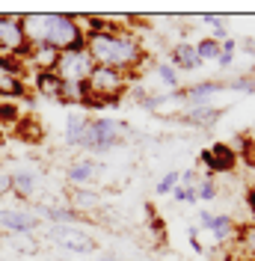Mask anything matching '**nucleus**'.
Segmentation results:
<instances>
[{
  "instance_id": "nucleus-3",
  "label": "nucleus",
  "mask_w": 255,
  "mask_h": 261,
  "mask_svg": "<svg viewBox=\"0 0 255 261\" xmlns=\"http://www.w3.org/2000/svg\"><path fill=\"white\" fill-rule=\"evenodd\" d=\"M86 33L80 27L78 15H65V12H48V39L45 45H50L54 50H71L83 48Z\"/></svg>"
},
{
  "instance_id": "nucleus-28",
  "label": "nucleus",
  "mask_w": 255,
  "mask_h": 261,
  "mask_svg": "<svg viewBox=\"0 0 255 261\" xmlns=\"http://www.w3.org/2000/svg\"><path fill=\"white\" fill-rule=\"evenodd\" d=\"M178 178H181V172L169 169V172H166V175H160V181L155 184V193H158V196H172V190L178 187Z\"/></svg>"
},
{
  "instance_id": "nucleus-11",
  "label": "nucleus",
  "mask_w": 255,
  "mask_h": 261,
  "mask_svg": "<svg viewBox=\"0 0 255 261\" xmlns=\"http://www.w3.org/2000/svg\"><path fill=\"white\" fill-rule=\"evenodd\" d=\"M101 175V163L95 158H89V154H83V158H74V161L68 163V169H65V178L71 187H86V184H92V181Z\"/></svg>"
},
{
  "instance_id": "nucleus-24",
  "label": "nucleus",
  "mask_w": 255,
  "mask_h": 261,
  "mask_svg": "<svg viewBox=\"0 0 255 261\" xmlns=\"http://www.w3.org/2000/svg\"><path fill=\"white\" fill-rule=\"evenodd\" d=\"M24 116L18 113V104L15 101H0V128H15L21 125Z\"/></svg>"
},
{
  "instance_id": "nucleus-30",
  "label": "nucleus",
  "mask_w": 255,
  "mask_h": 261,
  "mask_svg": "<svg viewBox=\"0 0 255 261\" xmlns=\"http://www.w3.org/2000/svg\"><path fill=\"white\" fill-rule=\"evenodd\" d=\"M223 89H240V92H249V95H255V77L243 74V77H232V81H223Z\"/></svg>"
},
{
  "instance_id": "nucleus-39",
  "label": "nucleus",
  "mask_w": 255,
  "mask_h": 261,
  "mask_svg": "<svg viewBox=\"0 0 255 261\" xmlns=\"http://www.w3.org/2000/svg\"><path fill=\"white\" fill-rule=\"evenodd\" d=\"M0 57H3V50H0Z\"/></svg>"
},
{
  "instance_id": "nucleus-12",
  "label": "nucleus",
  "mask_w": 255,
  "mask_h": 261,
  "mask_svg": "<svg viewBox=\"0 0 255 261\" xmlns=\"http://www.w3.org/2000/svg\"><path fill=\"white\" fill-rule=\"evenodd\" d=\"M12 172V196L21 202H33L39 196V172L33 166H18Z\"/></svg>"
},
{
  "instance_id": "nucleus-32",
  "label": "nucleus",
  "mask_w": 255,
  "mask_h": 261,
  "mask_svg": "<svg viewBox=\"0 0 255 261\" xmlns=\"http://www.w3.org/2000/svg\"><path fill=\"white\" fill-rule=\"evenodd\" d=\"M3 196H12V172L0 166V199Z\"/></svg>"
},
{
  "instance_id": "nucleus-26",
  "label": "nucleus",
  "mask_w": 255,
  "mask_h": 261,
  "mask_svg": "<svg viewBox=\"0 0 255 261\" xmlns=\"http://www.w3.org/2000/svg\"><path fill=\"white\" fill-rule=\"evenodd\" d=\"M155 74H158L163 86H169V89H181V77H178V68L169 63H158L155 65Z\"/></svg>"
},
{
  "instance_id": "nucleus-4",
  "label": "nucleus",
  "mask_w": 255,
  "mask_h": 261,
  "mask_svg": "<svg viewBox=\"0 0 255 261\" xmlns=\"http://www.w3.org/2000/svg\"><path fill=\"white\" fill-rule=\"evenodd\" d=\"M92 68H95V63H92L86 45H83V48L60 50L57 65H54V74H57L63 83H86L89 74H92Z\"/></svg>"
},
{
  "instance_id": "nucleus-35",
  "label": "nucleus",
  "mask_w": 255,
  "mask_h": 261,
  "mask_svg": "<svg viewBox=\"0 0 255 261\" xmlns=\"http://www.w3.org/2000/svg\"><path fill=\"white\" fill-rule=\"evenodd\" d=\"M246 205H249V214H252V223H255V184L246 190Z\"/></svg>"
},
{
  "instance_id": "nucleus-36",
  "label": "nucleus",
  "mask_w": 255,
  "mask_h": 261,
  "mask_svg": "<svg viewBox=\"0 0 255 261\" xmlns=\"http://www.w3.org/2000/svg\"><path fill=\"white\" fill-rule=\"evenodd\" d=\"M243 50H249V54H255V39H246V45H243Z\"/></svg>"
},
{
  "instance_id": "nucleus-14",
  "label": "nucleus",
  "mask_w": 255,
  "mask_h": 261,
  "mask_svg": "<svg viewBox=\"0 0 255 261\" xmlns=\"http://www.w3.org/2000/svg\"><path fill=\"white\" fill-rule=\"evenodd\" d=\"M21 33H24L27 48L45 45V39H48V12H27V15H21Z\"/></svg>"
},
{
  "instance_id": "nucleus-25",
  "label": "nucleus",
  "mask_w": 255,
  "mask_h": 261,
  "mask_svg": "<svg viewBox=\"0 0 255 261\" xmlns=\"http://www.w3.org/2000/svg\"><path fill=\"white\" fill-rule=\"evenodd\" d=\"M196 196H199V202H217L220 199V184L211 178V175H205V178H199V184H196Z\"/></svg>"
},
{
  "instance_id": "nucleus-17",
  "label": "nucleus",
  "mask_w": 255,
  "mask_h": 261,
  "mask_svg": "<svg viewBox=\"0 0 255 261\" xmlns=\"http://www.w3.org/2000/svg\"><path fill=\"white\" fill-rule=\"evenodd\" d=\"M68 208L80 217H86V214H92L101 208V193H98L95 187H68Z\"/></svg>"
},
{
  "instance_id": "nucleus-1",
  "label": "nucleus",
  "mask_w": 255,
  "mask_h": 261,
  "mask_svg": "<svg viewBox=\"0 0 255 261\" xmlns=\"http://www.w3.org/2000/svg\"><path fill=\"white\" fill-rule=\"evenodd\" d=\"M86 50L92 57L95 65L104 68H116L122 74H137L145 63V45L137 33H131L128 27H122L119 21H110L104 30L86 33Z\"/></svg>"
},
{
  "instance_id": "nucleus-9",
  "label": "nucleus",
  "mask_w": 255,
  "mask_h": 261,
  "mask_svg": "<svg viewBox=\"0 0 255 261\" xmlns=\"http://www.w3.org/2000/svg\"><path fill=\"white\" fill-rule=\"evenodd\" d=\"M50 241L57 246H63L68 252H95L98 244L80 228H71V226H54L50 228Z\"/></svg>"
},
{
  "instance_id": "nucleus-33",
  "label": "nucleus",
  "mask_w": 255,
  "mask_h": 261,
  "mask_svg": "<svg viewBox=\"0 0 255 261\" xmlns=\"http://www.w3.org/2000/svg\"><path fill=\"white\" fill-rule=\"evenodd\" d=\"M178 184H181V187H196V184H199V172H196V169H184L181 178H178Z\"/></svg>"
},
{
  "instance_id": "nucleus-20",
  "label": "nucleus",
  "mask_w": 255,
  "mask_h": 261,
  "mask_svg": "<svg viewBox=\"0 0 255 261\" xmlns=\"http://www.w3.org/2000/svg\"><path fill=\"white\" fill-rule=\"evenodd\" d=\"M225 113V107H214V104H208V107H187L184 113H178L181 122H187L193 128H211V125H217L220 122V116Z\"/></svg>"
},
{
  "instance_id": "nucleus-34",
  "label": "nucleus",
  "mask_w": 255,
  "mask_h": 261,
  "mask_svg": "<svg viewBox=\"0 0 255 261\" xmlns=\"http://www.w3.org/2000/svg\"><path fill=\"white\" fill-rule=\"evenodd\" d=\"M235 57H238V54L220 50V57H217V65H220V68H232V65H235Z\"/></svg>"
},
{
  "instance_id": "nucleus-15",
  "label": "nucleus",
  "mask_w": 255,
  "mask_h": 261,
  "mask_svg": "<svg viewBox=\"0 0 255 261\" xmlns=\"http://www.w3.org/2000/svg\"><path fill=\"white\" fill-rule=\"evenodd\" d=\"M27 98V77L0 63V101H21Z\"/></svg>"
},
{
  "instance_id": "nucleus-31",
  "label": "nucleus",
  "mask_w": 255,
  "mask_h": 261,
  "mask_svg": "<svg viewBox=\"0 0 255 261\" xmlns=\"http://www.w3.org/2000/svg\"><path fill=\"white\" fill-rule=\"evenodd\" d=\"M9 244L18 246L21 252H36V241H33V234H9Z\"/></svg>"
},
{
  "instance_id": "nucleus-27",
  "label": "nucleus",
  "mask_w": 255,
  "mask_h": 261,
  "mask_svg": "<svg viewBox=\"0 0 255 261\" xmlns=\"http://www.w3.org/2000/svg\"><path fill=\"white\" fill-rule=\"evenodd\" d=\"M196 54H199L202 63H217V57H220V42H214L211 36H208V39H199V42H196Z\"/></svg>"
},
{
  "instance_id": "nucleus-19",
  "label": "nucleus",
  "mask_w": 255,
  "mask_h": 261,
  "mask_svg": "<svg viewBox=\"0 0 255 261\" xmlns=\"http://www.w3.org/2000/svg\"><path fill=\"white\" fill-rule=\"evenodd\" d=\"M166 63L175 65L178 71H199V68L205 65L202 60H199V54H196V45H190V42H178V45H172Z\"/></svg>"
},
{
  "instance_id": "nucleus-38",
  "label": "nucleus",
  "mask_w": 255,
  "mask_h": 261,
  "mask_svg": "<svg viewBox=\"0 0 255 261\" xmlns=\"http://www.w3.org/2000/svg\"><path fill=\"white\" fill-rule=\"evenodd\" d=\"M249 77H255V63H252V71H249Z\"/></svg>"
},
{
  "instance_id": "nucleus-22",
  "label": "nucleus",
  "mask_w": 255,
  "mask_h": 261,
  "mask_svg": "<svg viewBox=\"0 0 255 261\" xmlns=\"http://www.w3.org/2000/svg\"><path fill=\"white\" fill-rule=\"evenodd\" d=\"M39 211L50 226H78L80 223V214H74L68 205H48V208H39Z\"/></svg>"
},
{
  "instance_id": "nucleus-7",
  "label": "nucleus",
  "mask_w": 255,
  "mask_h": 261,
  "mask_svg": "<svg viewBox=\"0 0 255 261\" xmlns=\"http://www.w3.org/2000/svg\"><path fill=\"white\" fill-rule=\"evenodd\" d=\"M39 226H42V217L30 208H21V205H15V208L3 205L0 208V228L9 234H33Z\"/></svg>"
},
{
  "instance_id": "nucleus-8",
  "label": "nucleus",
  "mask_w": 255,
  "mask_h": 261,
  "mask_svg": "<svg viewBox=\"0 0 255 261\" xmlns=\"http://www.w3.org/2000/svg\"><path fill=\"white\" fill-rule=\"evenodd\" d=\"M0 50H3V57L24 60L27 42L21 33V15H0Z\"/></svg>"
},
{
  "instance_id": "nucleus-29",
  "label": "nucleus",
  "mask_w": 255,
  "mask_h": 261,
  "mask_svg": "<svg viewBox=\"0 0 255 261\" xmlns=\"http://www.w3.org/2000/svg\"><path fill=\"white\" fill-rule=\"evenodd\" d=\"M202 21H205L208 27L214 30V42H225L228 39V27H225V18H220V15H202Z\"/></svg>"
},
{
  "instance_id": "nucleus-23",
  "label": "nucleus",
  "mask_w": 255,
  "mask_h": 261,
  "mask_svg": "<svg viewBox=\"0 0 255 261\" xmlns=\"http://www.w3.org/2000/svg\"><path fill=\"white\" fill-rule=\"evenodd\" d=\"M235 244L240 246V252L243 255H249L255 261V223L249 220L246 226H238V238H235Z\"/></svg>"
},
{
  "instance_id": "nucleus-13",
  "label": "nucleus",
  "mask_w": 255,
  "mask_h": 261,
  "mask_svg": "<svg viewBox=\"0 0 255 261\" xmlns=\"http://www.w3.org/2000/svg\"><path fill=\"white\" fill-rule=\"evenodd\" d=\"M184 92V104L187 107H208L217 92H223V81H199L181 89Z\"/></svg>"
},
{
  "instance_id": "nucleus-16",
  "label": "nucleus",
  "mask_w": 255,
  "mask_h": 261,
  "mask_svg": "<svg viewBox=\"0 0 255 261\" xmlns=\"http://www.w3.org/2000/svg\"><path fill=\"white\" fill-rule=\"evenodd\" d=\"M205 231L214 238L217 246H225V244H235V238H238V223H235L232 214H214Z\"/></svg>"
},
{
  "instance_id": "nucleus-37",
  "label": "nucleus",
  "mask_w": 255,
  "mask_h": 261,
  "mask_svg": "<svg viewBox=\"0 0 255 261\" xmlns=\"http://www.w3.org/2000/svg\"><path fill=\"white\" fill-rule=\"evenodd\" d=\"M98 261H125V258H119V255H104V258H98Z\"/></svg>"
},
{
  "instance_id": "nucleus-18",
  "label": "nucleus",
  "mask_w": 255,
  "mask_h": 261,
  "mask_svg": "<svg viewBox=\"0 0 255 261\" xmlns=\"http://www.w3.org/2000/svg\"><path fill=\"white\" fill-rule=\"evenodd\" d=\"M57 57H60V50H54L50 45H33L27 48L24 54V65H27V71H54V65H57Z\"/></svg>"
},
{
  "instance_id": "nucleus-6",
  "label": "nucleus",
  "mask_w": 255,
  "mask_h": 261,
  "mask_svg": "<svg viewBox=\"0 0 255 261\" xmlns=\"http://www.w3.org/2000/svg\"><path fill=\"white\" fill-rule=\"evenodd\" d=\"M92 122H95V137H98L95 154H107V151L119 148L128 137H131V128H128V122H122V119L98 116V119H92Z\"/></svg>"
},
{
  "instance_id": "nucleus-5",
  "label": "nucleus",
  "mask_w": 255,
  "mask_h": 261,
  "mask_svg": "<svg viewBox=\"0 0 255 261\" xmlns=\"http://www.w3.org/2000/svg\"><path fill=\"white\" fill-rule=\"evenodd\" d=\"M63 137H65V143H68V146H74V148H80V151H86L89 158L95 154L98 137H95V122H92V116H83V113L65 116Z\"/></svg>"
},
{
  "instance_id": "nucleus-10",
  "label": "nucleus",
  "mask_w": 255,
  "mask_h": 261,
  "mask_svg": "<svg viewBox=\"0 0 255 261\" xmlns=\"http://www.w3.org/2000/svg\"><path fill=\"white\" fill-rule=\"evenodd\" d=\"M202 163L208 166V172H232L238 166V151L228 143H214L208 151H202Z\"/></svg>"
},
{
  "instance_id": "nucleus-2",
  "label": "nucleus",
  "mask_w": 255,
  "mask_h": 261,
  "mask_svg": "<svg viewBox=\"0 0 255 261\" xmlns=\"http://www.w3.org/2000/svg\"><path fill=\"white\" fill-rule=\"evenodd\" d=\"M86 92H89V107H113L125 98V92H131V74L95 65L86 81Z\"/></svg>"
},
{
  "instance_id": "nucleus-21",
  "label": "nucleus",
  "mask_w": 255,
  "mask_h": 261,
  "mask_svg": "<svg viewBox=\"0 0 255 261\" xmlns=\"http://www.w3.org/2000/svg\"><path fill=\"white\" fill-rule=\"evenodd\" d=\"M33 81V92L36 95H42V98H48V101H60V92H63V81L54 74V71H33L30 74Z\"/></svg>"
}]
</instances>
